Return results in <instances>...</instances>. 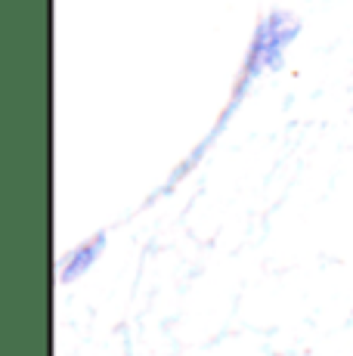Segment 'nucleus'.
<instances>
[{"mask_svg": "<svg viewBox=\"0 0 353 356\" xmlns=\"http://www.w3.org/2000/svg\"><path fill=\"white\" fill-rule=\"evenodd\" d=\"M97 245H103V238H99V242H93V245H87V248H81L78 254L72 257V264H69V273H65V276H72V273H81V270H84V266L90 264L93 257H97Z\"/></svg>", "mask_w": 353, "mask_h": 356, "instance_id": "obj_1", "label": "nucleus"}]
</instances>
